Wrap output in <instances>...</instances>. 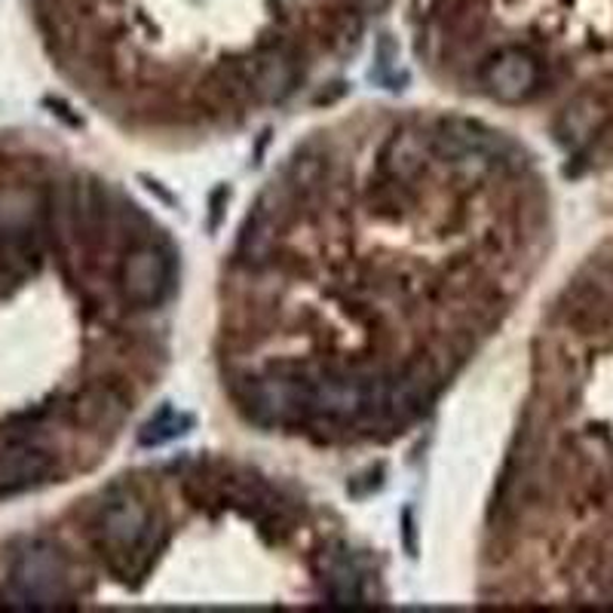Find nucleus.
Listing matches in <instances>:
<instances>
[{
    "mask_svg": "<svg viewBox=\"0 0 613 613\" xmlns=\"http://www.w3.org/2000/svg\"><path fill=\"white\" fill-rule=\"evenodd\" d=\"M7 599L22 607H52L68 599V567L62 552L50 543H34L10 564Z\"/></svg>",
    "mask_w": 613,
    "mask_h": 613,
    "instance_id": "1",
    "label": "nucleus"
},
{
    "mask_svg": "<svg viewBox=\"0 0 613 613\" xmlns=\"http://www.w3.org/2000/svg\"><path fill=\"white\" fill-rule=\"evenodd\" d=\"M56 470V460L50 451L38 445H7L0 451V498H13L28 488L47 482Z\"/></svg>",
    "mask_w": 613,
    "mask_h": 613,
    "instance_id": "2",
    "label": "nucleus"
}]
</instances>
